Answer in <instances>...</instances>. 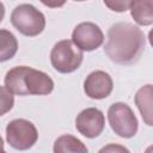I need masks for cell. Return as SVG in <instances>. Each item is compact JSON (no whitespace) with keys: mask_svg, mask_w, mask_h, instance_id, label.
Instances as JSON below:
<instances>
[{"mask_svg":"<svg viewBox=\"0 0 153 153\" xmlns=\"http://www.w3.org/2000/svg\"><path fill=\"white\" fill-rule=\"evenodd\" d=\"M145 47L146 37L143 31L131 23L120 22L108 30L104 53L112 62L129 66L140 60Z\"/></svg>","mask_w":153,"mask_h":153,"instance_id":"6da1fadb","label":"cell"},{"mask_svg":"<svg viewBox=\"0 0 153 153\" xmlns=\"http://www.w3.org/2000/svg\"><path fill=\"white\" fill-rule=\"evenodd\" d=\"M108 121L111 129L121 137L129 139L137 133V118L126 103H114L108 110Z\"/></svg>","mask_w":153,"mask_h":153,"instance_id":"5b68a950","label":"cell"},{"mask_svg":"<svg viewBox=\"0 0 153 153\" xmlns=\"http://www.w3.org/2000/svg\"><path fill=\"white\" fill-rule=\"evenodd\" d=\"M105 127V117L104 114L97 108H87L84 109L75 118V128L76 130L88 137L94 139L102 134Z\"/></svg>","mask_w":153,"mask_h":153,"instance_id":"ba28073f","label":"cell"},{"mask_svg":"<svg viewBox=\"0 0 153 153\" xmlns=\"http://www.w3.org/2000/svg\"><path fill=\"white\" fill-rule=\"evenodd\" d=\"M14 105L13 94L5 87L0 86V116L7 114Z\"/></svg>","mask_w":153,"mask_h":153,"instance_id":"5bb4252c","label":"cell"},{"mask_svg":"<svg viewBox=\"0 0 153 153\" xmlns=\"http://www.w3.org/2000/svg\"><path fill=\"white\" fill-rule=\"evenodd\" d=\"M133 19L143 26L153 24V1L152 0H140L130 1L129 8Z\"/></svg>","mask_w":153,"mask_h":153,"instance_id":"30bf717a","label":"cell"},{"mask_svg":"<svg viewBox=\"0 0 153 153\" xmlns=\"http://www.w3.org/2000/svg\"><path fill=\"white\" fill-rule=\"evenodd\" d=\"M4 16H5V6H4V4L0 1V23L2 22Z\"/></svg>","mask_w":153,"mask_h":153,"instance_id":"e0dca14e","label":"cell"},{"mask_svg":"<svg viewBox=\"0 0 153 153\" xmlns=\"http://www.w3.org/2000/svg\"><path fill=\"white\" fill-rule=\"evenodd\" d=\"M0 153H7L5 149H0Z\"/></svg>","mask_w":153,"mask_h":153,"instance_id":"d6986e66","label":"cell"},{"mask_svg":"<svg viewBox=\"0 0 153 153\" xmlns=\"http://www.w3.org/2000/svg\"><path fill=\"white\" fill-rule=\"evenodd\" d=\"M54 153H88L87 147L82 141L73 135L65 134L59 136L53 147Z\"/></svg>","mask_w":153,"mask_h":153,"instance_id":"8fae6325","label":"cell"},{"mask_svg":"<svg viewBox=\"0 0 153 153\" xmlns=\"http://www.w3.org/2000/svg\"><path fill=\"white\" fill-rule=\"evenodd\" d=\"M12 25L24 36H38L45 27L44 14L31 4H20L11 13Z\"/></svg>","mask_w":153,"mask_h":153,"instance_id":"3957f363","label":"cell"},{"mask_svg":"<svg viewBox=\"0 0 153 153\" xmlns=\"http://www.w3.org/2000/svg\"><path fill=\"white\" fill-rule=\"evenodd\" d=\"M18 50L16 36L5 29H0V62L11 60Z\"/></svg>","mask_w":153,"mask_h":153,"instance_id":"4fadbf2b","label":"cell"},{"mask_svg":"<svg viewBox=\"0 0 153 153\" xmlns=\"http://www.w3.org/2000/svg\"><path fill=\"white\" fill-rule=\"evenodd\" d=\"M130 1H104V5L116 12H124L129 8Z\"/></svg>","mask_w":153,"mask_h":153,"instance_id":"2e32d148","label":"cell"},{"mask_svg":"<svg viewBox=\"0 0 153 153\" xmlns=\"http://www.w3.org/2000/svg\"><path fill=\"white\" fill-rule=\"evenodd\" d=\"M5 87L12 94L45 96L53 92L54 81L42 71L27 66H17L6 73Z\"/></svg>","mask_w":153,"mask_h":153,"instance_id":"7a4b0ae2","label":"cell"},{"mask_svg":"<svg viewBox=\"0 0 153 153\" xmlns=\"http://www.w3.org/2000/svg\"><path fill=\"white\" fill-rule=\"evenodd\" d=\"M98 153H130L129 149L118 143H109L99 149Z\"/></svg>","mask_w":153,"mask_h":153,"instance_id":"9a60e30c","label":"cell"},{"mask_svg":"<svg viewBox=\"0 0 153 153\" xmlns=\"http://www.w3.org/2000/svg\"><path fill=\"white\" fill-rule=\"evenodd\" d=\"M0 149H4V140L1 136H0Z\"/></svg>","mask_w":153,"mask_h":153,"instance_id":"ac0fdd59","label":"cell"},{"mask_svg":"<svg viewBox=\"0 0 153 153\" xmlns=\"http://www.w3.org/2000/svg\"><path fill=\"white\" fill-rule=\"evenodd\" d=\"M38 139V133L33 123L24 118L11 121L6 127V140L8 145L18 151L31 148Z\"/></svg>","mask_w":153,"mask_h":153,"instance_id":"8992f818","label":"cell"},{"mask_svg":"<svg viewBox=\"0 0 153 153\" xmlns=\"http://www.w3.org/2000/svg\"><path fill=\"white\" fill-rule=\"evenodd\" d=\"M84 59L82 51L71 39H62L55 43L50 51V62L59 73H72L76 71Z\"/></svg>","mask_w":153,"mask_h":153,"instance_id":"277c9868","label":"cell"},{"mask_svg":"<svg viewBox=\"0 0 153 153\" xmlns=\"http://www.w3.org/2000/svg\"><path fill=\"white\" fill-rule=\"evenodd\" d=\"M71 41L81 51H92L103 44L104 33L97 24L82 22L74 27Z\"/></svg>","mask_w":153,"mask_h":153,"instance_id":"52a82bcc","label":"cell"},{"mask_svg":"<svg viewBox=\"0 0 153 153\" xmlns=\"http://www.w3.org/2000/svg\"><path fill=\"white\" fill-rule=\"evenodd\" d=\"M135 103L147 126H152V85L142 86L135 94Z\"/></svg>","mask_w":153,"mask_h":153,"instance_id":"7c38bea8","label":"cell"},{"mask_svg":"<svg viewBox=\"0 0 153 153\" xmlns=\"http://www.w3.org/2000/svg\"><path fill=\"white\" fill-rule=\"evenodd\" d=\"M114 88L111 76L104 71L90 73L84 81V91L91 99H103L110 96Z\"/></svg>","mask_w":153,"mask_h":153,"instance_id":"9c48e42d","label":"cell"}]
</instances>
